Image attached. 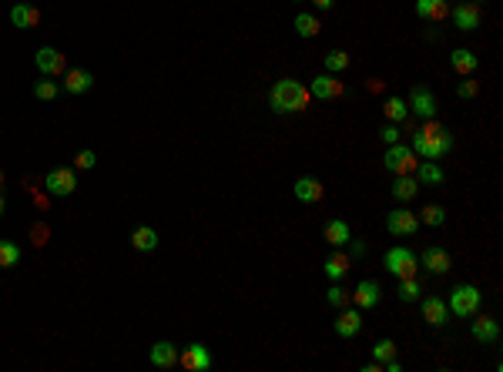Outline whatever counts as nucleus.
<instances>
[{
  "label": "nucleus",
  "mask_w": 503,
  "mask_h": 372,
  "mask_svg": "<svg viewBox=\"0 0 503 372\" xmlns=\"http://www.w3.org/2000/svg\"><path fill=\"white\" fill-rule=\"evenodd\" d=\"M379 298H383V289H379V282H373V279H362V282L352 289V302H356V308H376L379 306Z\"/></svg>",
  "instance_id": "obj_18"
},
{
  "label": "nucleus",
  "mask_w": 503,
  "mask_h": 372,
  "mask_svg": "<svg viewBox=\"0 0 503 372\" xmlns=\"http://www.w3.org/2000/svg\"><path fill=\"white\" fill-rule=\"evenodd\" d=\"M296 198L302 205H316V202H323L325 198V188L319 178H312V175H302L296 178Z\"/></svg>",
  "instance_id": "obj_17"
},
{
  "label": "nucleus",
  "mask_w": 503,
  "mask_h": 372,
  "mask_svg": "<svg viewBox=\"0 0 503 372\" xmlns=\"http://www.w3.org/2000/svg\"><path fill=\"white\" fill-rule=\"evenodd\" d=\"M416 181H420V185H443V181H446V171H443L436 161H420V165H416Z\"/></svg>",
  "instance_id": "obj_28"
},
{
  "label": "nucleus",
  "mask_w": 503,
  "mask_h": 372,
  "mask_svg": "<svg viewBox=\"0 0 503 372\" xmlns=\"http://www.w3.org/2000/svg\"><path fill=\"white\" fill-rule=\"evenodd\" d=\"M450 13L446 0H416V17L420 21H443Z\"/></svg>",
  "instance_id": "obj_26"
},
{
  "label": "nucleus",
  "mask_w": 503,
  "mask_h": 372,
  "mask_svg": "<svg viewBox=\"0 0 503 372\" xmlns=\"http://www.w3.org/2000/svg\"><path fill=\"white\" fill-rule=\"evenodd\" d=\"M349 248H352V255H356V258L366 255V242H356V238H349Z\"/></svg>",
  "instance_id": "obj_43"
},
{
  "label": "nucleus",
  "mask_w": 503,
  "mask_h": 372,
  "mask_svg": "<svg viewBox=\"0 0 503 372\" xmlns=\"http://www.w3.org/2000/svg\"><path fill=\"white\" fill-rule=\"evenodd\" d=\"M410 148H413L416 158H423V161H439V158H446V154L453 151V131L436 124V117H429L423 128L413 131Z\"/></svg>",
  "instance_id": "obj_1"
},
{
  "label": "nucleus",
  "mask_w": 503,
  "mask_h": 372,
  "mask_svg": "<svg viewBox=\"0 0 503 372\" xmlns=\"http://www.w3.org/2000/svg\"><path fill=\"white\" fill-rule=\"evenodd\" d=\"M470 332H473V339L477 342H487V346H493L497 339H500V322L493 319V315H470Z\"/></svg>",
  "instance_id": "obj_16"
},
{
  "label": "nucleus",
  "mask_w": 503,
  "mask_h": 372,
  "mask_svg": "<svg viewBox=\"0 0 503 372\" xmlns=\"http://www.w3.org/2000/svg\"><path fill=\"white\" fill-rule=\"evenodd\" d=\"M383 269H386L389 275H396V279L416 275V269H420V255H416L413 248H403V245H396V248H389L386 255H383Z\"/></svg>",
  "instance_id": "obj_4"
},
{
  "label": "nucleus",
  "mask_w": 503,
  "mask_h": 372,
  "mask_svg": "<svg viewBox=\"0 0 503 372\" xmlns=\"http://www.w3.org/2000/svg\"><path fill=\"white\" fill-rule=\"evenodd\" d=\"M383 165H386L393 175H413L416 165H420V158H416V151L410 148V144L396 141V144H389V148H386V154H383Z\"/></svg>",
  "instance_id": "obj_5"
},
{
  "label": "nucleus",
  "mask_w": 503,
  "mask_h": 372,
  "mask_svg": "<svg viewBox=\"0 0 503 372\" xmlns=\"http://www.w3.org/2000/svg\"><path fill=\"white\" fill-rule=\"evenodd\" d=\"M74 188H78V175L71 168H54L44 175V192L51 198H67V194H74Z\"/></svg>",
  "instance_id": "obj_6"
},
{
  "label": "nucleus",
  "mask_w": 503,
  "mask_h": 372,
  "mask_svg": "<svg viewBox=\"0 0 503 372\" xmlns=\"http://www.w3.org/2000/svg\"><path fill=\"white\" fill-rule=\"evenodd\" d=\"M349 238H352V231L342 219H329L325 221V242L333 245V248H346Z\"/></svg>",
  "instance_id": "obj_24"
},
{
  "label": "nucleus",
  "mask_w": 503,
  "mask_h": 372,
  "mask_svg": "<svg viewBox=\"0 0 503 372\" xmlns=\"http://www.w3.org/2000/svg\"><path fill=\"white\" fill-rule=\"evenodd\" d=\"M383 115H386L389 124H403V121L410 117V104L403 101V98H389V101L383 104Z\"/></svg>",
  "instance_id": "obj_30"
},
{
  "label": "nucleus",
  "mask_w": 503,
  "mask_h": 372,
  "mask_svg": "<svg viewBox=\"0 0 503 372\" xmlns=\"http://www.w3.org/2000/svg\"><path fill=\"white\" fill-rule=\"evenodd\" d=\"M34 64H37V71L44 77H61L67 71L64 54L57 51V47H40V51L34 54Z\"/></svg>",
  "instance_id": "obj_12"
},
{
  "label": "nucleus",
  "mask_w": 503,
  "mask_h": 372,
  "mask_svg": "<svg viewBox=\"0 0 503 372\" xmlns=\"http://www.w3.org/2000/svg\"><path fill=\"white\" fill-rule=\"evenodd\" d=\"M386 231L389 235H396V238H410V235H416L420 231V215L416 211H410V208H393L386 215Z\"/></svg>",
  "instance_id": "obj_7"
},
{
  "label": "nucleus",
  "mask_w": 503,
  "mask_h": 372,
  "mask_svg": "<svg viewBox=\"0 0 503 372\" xmlns=\"http://www.w3.org/2000/svg\"><path fill=\"white\" fill-rule=\"evenodd\" d=\"M456 94H460L463 101H473V98L480 94V84L477 81H460V84H456Z\"/></svg>",
  "instance_id": "obj_38"
},
{
  "label": "nucleus",
  "mask_w": 503,
  "mask_h": 372,
  "mask_svg": "<svg viewBox=\"0 0 503 372\" xmlns=\"http://www.w3.org/2000/svg\"><path fill=\"white\" fill-rule=\"evenodd\" d=\"M450 17H453V24L460 27V30H466V34L483 24V11H480L477 0H460V4L450 11Z\"/></svg>",
  "instance_id": "obj_9"
},
{
  "label": "nucleus",
  "mask_w": 503,
  "mask_h": 372,
  "mask_svg": "<svg viewBox=\"0 0 503 372\" xmlns=\"http://www.w3.org/2000/svg\"><path fill=\"white\" fill-rule=\"evenodd\" d=\"M319 30H323V24H319V17H316V13H296V34L299 37H316V34H319Z\"/></svg>",
  "instance_id": "obj_31"
},
{
  "label": "nucleus",
  "mask_w": 503,
  "mask_h": 372,
  "mask_svg": "<svg viewBox=\"0 0 503 372\" xmlns=\"http://www.w3.org/2000/svg\"><path fill=\"white\" fill-rule=\"evenodd\" d=\"M178 362L188 372H208L212 369V352H208V346H202V342H192V346H185L178 352Z\"/></svg>",
  "instance_id": "obj_11"
},
{
  "label": "nucleus",
  "mask_w": 503,
  "mask_h": 372,
  "mask_svg": "<svg viewBox=\"0 0 503 372\" xmlns=\"http://www.w3.org/2000/svg\"><path fill=\"white\" fill-rule=\"evenodd\" d=\"M446 4H460V0H446Z\"/></svg>",
  "instance_id": "obj_47"
},
{
  "label": "nucleus",
  "mask_w": 503,
  "mask_h": 372,
  "mask_svg": "<svg viewBox=\"0 0 503 372\" xmlns=\"http://www.w3.org/2000/svg\"><path fill=\"white\" fill-rule=\"evenodd\" d=\"M312 101V94L306 84H299L292 77H282V81H275L269 91V107L275 115H296V111H306Z\"/></svg>",
  "instance_id": "obj_2"
},
{
  "label": "nucleus",
  "mask_w": 503,
  "mask_h": 372,
  "mask_svg": "<svg viewBox=\"0 0 503 372\" xmlns=\"http://www.w3.org/2000/svg\"><path fill=\"white\" fill-rule=\"evenodd\" d=\"M4 211H7V202H4V194H0V215H4Z\"/></svg>",
  "instance_id": "obj_45"
},
{
  "label": "nucleus",
  "mask_w": 503,
  "mask_h": 372,
  "mask_svg": "<svg viewBox=\"0 0 503 372\" xmlns=\"http://www.w3.org/2000/svg\"><path fill=\"white\" fill-rule=\"evenodd\" d=\"M21 262V245L0 238V269H13Z\"/></svg>",
  "instance_id": "obj_33"
},
{
  "label": "nucleus",
  "mask_w": 503,
  "mask_h": 372,
  "mask_svg": "<svg viewBox=\"0 0 503 372\" xmlns=\"http://www.w3.org/2000/svg\"><path fill=\"white\" fill-rule=\"evenodd\" d=\"M178 352L181 349L175 342H155L151 352H148V359H151L155 369H171V366H178Z\"/></svg>",
  "instance_id": "obj_19"
},
{
  "label": "nucleus",
  "mask_w": 503,
  "mask_h": 372,
  "mask_svg": "<svg viewBox=\"0 0 503 372\" xmlns=\"http://www.w3.org/2000/svg\"><path fill=\"white\" fill-rule=\"evenodd\" d=\"M383 88H386V81H379V77H369V81H366V91H373V94H379Z\"/></svg>",
  "instance_id": "obj_42"
},
{
  "label": "nucleus",
  "mask_w": 503,
  "mask_h": 372,
  "mask_svg": "<svg viewBox=\"0 0 503 372\" xmlns=\"http://www.w3.org/2000/svg\"><path fill=\"white\" fill-rule=\"evenodd\" d=\"M74 165H78L81 171H91V168L98 165V154H94V151H88V148H84V151H78V158H74Z\"/></svg>",
  "instance_id": "obj_39"
},
{
  "label": "nucleus",
  "mask_w": 503,
  "mask_h": 372,
  "mask_svg": "<svg viewBox=\"0 0 503 372\" xmlns=\"http://www.w3.org/2000/svg\"><path fill=\"white\" fill-rule=\"evenodd\" d=\"M91 88H94V74H91V71H81V67L64 71V91L67 94H88Z\"/></svg>",
  "instance_id": "obj_21"
},
{
  "label": "nucleus",
  "mask_w": 503,
  "mask_h": 372,
  "mask_svg": "<svg viewBox=\"0 0 503 372\" xmlns=\"http://www.w3.org/2000/svg\"><path fill=\"white\" fill-rule=\"evenodd\" d=\"M11 24L17 30H30V27L40 24V11L34 4H13L11 7Z\"/></svg>",
  "instance_id": "obj_20"
},
{
  "label": "nucleus",
  "mask_w": 503,
  "mask_h": 372,
  "mask_svg": "<svg viewBox=\"0 0 503 372\" xmlns=\"http://www.w3.org/2000/svg\"><path fill=\"white\" fill-rule=\"evenodd\" d=\"M420 312H423V319L433 325V329H443L446 322H450V308H446V302L436 296H423L420 298Z\"/></svg>",
  "instance_id": "obj_14"
},
{
  "label": "nucleus",
  "mask_w": 503,
  "mask_h": 372,
  "mask_svg": "<svg viewBox=\"0 0 503 372\" xmlns=\"http://www.w3.org/2000/svg\"><path fill=\"white\" fill-rule=\"evenodd\" d=\"M323 272H325V279L342 282V279L349 275V255H342V252H333V255L323 262Z\"/></svg>",
  "instance_id": "obj_27"
},
{
  "label": "nucleus",
  "mask_w": 503,
  "mask_h": 372,
  "mask_svg": "<svg viewBox=\"0 0 503 372\" xmlns=\"http://www.w3.org/2000/svg\"><path fill=\"white\" fill-rule=\"evenodd\" d=\"M333 329L339 339H352V335H359L362 332V312L359 308H339V315H335L333 322Z\"/></svg>",
  "instance_id": "obj_13"
},
{
  "label": "nucleus",
  "mask_w": 503,
  "mask_h": 372,
  "mask_svg": "<svg viewBox=\"0 0 503 372\" xmlns=\"http://www.w3.org/2000/svg\"><path fill=\"white\" fill-rule=\"evenodd\" d=\"M416 194H420V181H416L413 175H396V181H393V198H396L400 205H406V202H413Z\"/></svg>",
  "instance_id": "obj_23"
},
{
  "label": "nucleus",
  "mask_w": 503,
  "mask_h": 372,
  "mask_svg": "<svg viewBox=\"0 0 503 372\" xmlns=\"http://www.w3.org/2000/svg\"><path fill=\"white\" fill-rule=\"evenodd\" d=\"M296 4H299V0H296Z\"/></svg>",
  "instance_id": "obj_48"
},
{
  "label": "nucleus",
  "mask_w": 503,
  "mask_h": 372,
  "mask_svg": "<svg viewBox=\"0 0 503 372\" xmlns=\"http://www.w3.org/2000/svg\"><path fill=\"white\" fill-rule=\"evenodd\" d=\"M325 302H329V306H335V308H346L349 302H352V296H349V292L339 282H333V285H329V292H325Z\"/></svg>",
  "instance_id": "obj_36"
},
{
  "label": "nucleus",
  "mask_w": 503,
  "mask_h": 372,
  "mask_svg": "<svg viewBox=\"0 0 503 372\" xmlns=\"http://www.w3.org/2000/svg\"><path fill=\"white\" fill-rule=\"evenodd\" d=\"M0 188H4V171H0Z\"/></svg>",
  "instance_id": "obj_46"
},
{
  "label": "nucleus",
  "mask_w": 503,
  "mask_h": 372,
  "mask_svg": "<svg viewBox=\"0 0 503 372\" xmlns=\"http://www.w3.org/2000/svg\"><path fill=\"white\" fill-rule=\"evenodd\" d=\"M379 138L386 144H396V141H403V131H400V124H386V128L379 131Z\"/></svg>",
  "instance_id": "obj_40"
},
{
  "label": "nucleus",
  "mask_w": 503,
  "mask_h": 372,
  "mask_svg": "<svg viewBox=\"0 0 503 372\" xmlns=\"http://www.w3.org/2000/svg\"><path fill=\"white\" fill-rule=\"evenodd\" d=\"M393 356H396V342H393V339H379V342L373 346L376 362H386V359H393Z\"/></svg>",
  "instance_id": "obj_37"
},
{
  "label": "nucleus",
  "mask_w": 503,
  "mask_h": 372,
  "mask_svg": "<svg viewBox=\"0 0 503 372\" xmlns=\"http://www.w3.org/2000/svg\"><path fill=\"white\" fill-rule=\"evenodd\" d=\"M323 64H325V71H329V74H342V71H349V54L335 47V51L323 54Z\"/></svg>",
  "instance_id": "obj_32"
},
{
  "label": "nucleus",
  "mask_w": 503,
  "mask_h": 372,
  "mask_svg": "<svg viewBox=\"0 0 503 372\" xmlns=\"http://www.w3.org/2000/svg\"><path fill=\"white\" fill-rule=\"evenodd\" d=\"M312 4H316L319 11H333V7H335V0H312Z\"/></svg>",
  "instance_id": "obj_44"
},
{
  "label": "nucleus",
  "mask_w": 503,
  "mask_h": 372,
  "mask_svg": "<svg viewBox=\"0 0 503 372\" xmlns=\"http://www.w3.org/2000/svg\"><path fill=\"white\" fill-rule=\"evenodd\" d=\"M158 231L151 225H138V228L131 231V245H134V252H155L158 248Z\"/></svg>",
  "instance_id": "obj_25"
},
{
  "label": "nucleus",
  "mask_w": 503,
  "mask_h": 372,
  "mask_svg": "<svg viewBox=\"0 0 503 372\" xmlns=\"http://www.w3.org/2000/svg\"><path fill=\"white\" fill-rule=\"evenodd\" d=\"M410 111H413L416 117H423V121H429V117H436V94L429 88H423V84H413V91H410Z\"/></svg>",
  "instance_id": "obj_10"
},
{
  "label": "nucleus",
  "mask_w": 503,
  "mask_h": 372,
  "mask_svg": "<svg viewBox=\"0 0 503 372\" xmlns=\"http://www.w3.org/2000/svg\"><path fill=\"white\" fill-rule=\"evenodd\" d=\"M450 67L456 71V74H463V77H470L473 71L480 67V57L473 51H466V47H456V51L450 54Z\"/></svg>",
  "instance_id": "obj_22"
},
{
  "label": "nucleus",
  "mask_w": 503,
  "mask_h": 372,
  "mask_svg": "<svg viewBox=\"0 0 503 372\" xmlns=\"http://www.w3.org/2000/svg\"><path fill=\"white\" fill-rule=\"evenodd\" d=\"M57 94H61V84H57L54 77H44V81L34 84V98H37V101H54Z\"/></svg>",
  "instance_id": "obj_34"
},
{
  "label": "nucleus",
  "mask_w": 503,
  "mask_h": 372,
  "mask_svg": "<svg viewBox=\"0 0 503 372\" xmlns=\"http://www.w3.org/2000/svg\"><path fill=\"white\" fill-rule=\"evenodd\" d=\"M396 296H400V302H420V298H423V282H420L416 275H406V279H400V285H396Z\"/></svg>",
  "instance_id": "obj_29"
},
{
  "label": "nucleus",
  "mask_w": 503,
  "mask_h": 372,
  "mask_svg": "<svg viewBox=\"0 0 503 372\" xmlns=\"http://www.w3.org/2000/svg\"><path fill=\"white\" fill-rule=\"evenodd\" d=\"M420 221H426L429 228H439V225H446V208L443 205H426L420 211Z\"/></svg>",
  "instance_id": "obj_35"
},
{
  "label": "nucleus",
  "mask_w": 503,
  "mask_h": 372,
  "mask_svg": "<svg viewBox=\"0 0 503 372\" xmlns=\"http://www.w3.org/2000/svg\"><path fill=\"white\" fill-rule=\"evenodd\" d=\"M309 94L312 98H319V101H335V98H342V94H346V84H342L335 74L325 71V74H316L309 81Z\"/></svg>",
  "instance_id": "obj_8"
},
{
  "label": "nucleus",
  "mask_w": 503,
  "mask_h": 372,
  "mask_svg": "<svg viewBox=\"0 0 503 372\" xmlns=\"http://www.w3.org/2000/svg\"><path fill=\"white\" fill-rule=\"evenodd\" d=\"M47 242V225H34V245Z\"/></svg>",
  "instance_id": "obj_41"
},
{
  "label": "nucleus",
  "mask_w": 503,
  "mask_h": 372,
  "mask_svg": "<svg viewBox=\"0 0 503 372\" xmlns=\"http://www.w3.org/2000/svg\"><path fill=\"white\" fill-rule=\"evenodd\" d=\"M420 265H423L426 272H433V275H446V272L453 269V258L446 248H439V245H429L423 255H420Z\"/></svg>",
  "instance_id": "obj_15"
},
{
  "label": "nucleus",
  "mask_w": 503,
  "mask_h": 372,
  "mask_svg": "<svg viewBox=\"0 0 503 372\" xmlns=\"http://www.w3.org/2000/svg\"><path fill=\"white\" fill-rule=\"evenodd\" d=\"M480 302H483V292H480L477 285L460 282V285H453L446 308H450V315H456V319H470V315L480 312Z\"/></svg>",
  "instance_id": "obj_3"
}]
</instances>
